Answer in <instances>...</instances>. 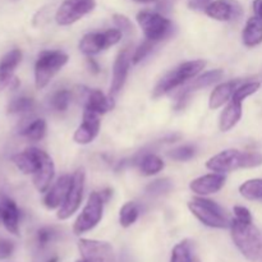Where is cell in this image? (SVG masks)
I'll return each mask as SVG.
<instances>
[{"label": "cell", "instance_id": "obj_1", "mask_svg": "<svg viewBox=\"0 0 262 262\" xmlns=\"http://www.w3.org/2000/svg\"><path fill=\"white\" fill-rule=\"evenodd\" d=\"M230 232L234 245L247 260L262 262V234L252 222L232 219Z\"/></svg>", "mask_w": 262, "mask_h": 262}, {"label": "cell", "instance_id": "obj_2", "mask_svg": "<svg viewBox=\"0 0 262 262\" xmlns=\"http://www.w3.org/2000/svg\"><path fill=\"white\" fill-rule=\"evenodd\" d=\"M262 165V154L253 151H239L230 148L212 156L206 163V168L216 173H229L245 168Z\"/></svg>", "mask_w": 262, "mask_h": 262}, {"label": "cell", "instance_id": "obj_3", "mask_svg": "<svg viewBox=\"0 0 262 262\" xmlns=\"http://www.w3.org/2000/svg\"><path fill=\"white\" fill-rule=\"evenodd\" d=\"M205 67H206V61L204 60H191L181 64L176 69L166 73L159 81V83L154 89L152 97L154 99H158V97L170 92L171 90L182 86V84H184L191 78H194Z\"/></svg>", "mask_w": 262, "mask_h": 262}, {"label": "cell", "instance_id": "obj_4", "mask_svg": "<svg viewBox=\"0 0 262 262\" xmlns=\"http://www.w3.org/2000/svg\"><path fill=\"white\" fill-rule=\"evenodd\" d=\"M188 209L206 227L216 229L230 228L232 219H229L224 210L211 200L196 197L188 202Z\"/></svg>", "mask_w": 262, "mask_h": 262}, {"label": "cell", "instance_id": "obj_5", "mask_svg": "<svg viewBox=\"0 0 262 262\" xmlns=\"http://www.w3.org/2000/svg\"><path fill=\"white\" fill-rule=\"evenodd\" d=\"M68 63V55L60 50L41 51L35 64V84L37 90L45 89L53 77Z\"/></svg>", "mask_w": 262, "mask_h": 262}, {"label": "cell", "instance_id": "obj_6", "mask_svg": "<svg viewBox=\"0 0 262 262\" xmlns=\"http://www.w3.org/2000/svg\"><path fill=\"white\" fill-rule=\"evenodd\" d=\"M104 200L100 192H92L87 200L86 206L76 219L73 225V233L76 235H82L94 229L102 219L104 212Z\"/></svg>", "mask_w": 262, "mask_h": 262}, {"label": "cell", "instance_id": "obj_7", "mask_svg": "<svg viewBox=\"0 0 262 262\" xmlns=\"http://www.w3.org/2000/svg\"><path fill=\"white\" fill-rule=\"evenodd\" d=\"M137 22L147 40L158 42L168 37L173 31V22L155 12L143 10L137 14Z\"/></svg>", "mask_w": 262, "mask_h": 262}, {"label": "cell", "instance_id": "obj_8", "mask_svg": "<svg viewBox=\"0 0 262 262\" xmlns=\"http://www.w3.org/2000/svg\"><path fill=\"white\" fill-rule=\"evenodd\" d=\"M84 181H86V173H84L83 168L74 171V174L72 176V184L68 194H67L63 205L59 207L58 214H56L58 219H69L79 209L82 199H83Z\"/></svg>", "mask_w": 262, "mask_h": 262}, {"label": "cell", "instance_id": "obj_9", "mask_svg": "<svg viewBox=\"0 0 262 262\" xmlns=\"http://www.w3.org/2000/svg\"><path fill=\"white\" fill-rule=\"evenodd\" d=\"M122 35L123 32L119 28H110L104 32L87 33L79 42V50L86 55H95V54H99L100 51L119 42Z\"/></svg>", "mask_w": 262, "mask_h": 262}, {"label": "cell", "instance_id": "obj_10", "mask_svg": "<svg viewBox=\"0 0 262 262\" xmlns=\"http://www.w3.org/2000/svg\"><path fill=\"white\" fill-rule=\"evenodd\" d=\"M96 7L95 0H64L55 13V20L60 26L76 23Z\"/></svg>", "mask_w": 262, "mask_h": 262}, {"label": "cell", "instance_id": "obj_11", "mask_svg": "<svg viewBox=\"0 0 262 262\" xmlns=\"http://www.w3.org/2000/svg\"><path fill=\"white\" fill-rule=\"evenodd\" d=\"M73 97L83 105L84 110H90L99 115L105 114L114 107L113 97L105 96L100 90H90L84 86H77L74 89Z\"/></svg>", "mask_w": 262, "mask_h": 262}, {"label": "cell", "instance_id": "obj_12", "mask_svg": "<svg viewBox=\"0 0 262 262\" xmlns=\"http://www.w3.org/2000/svg\"><path fill=\"white\" fill-rule=\"evenodd\" d=\"M78 248L83 262H115L114 250L107 242L79 239Z\"/></svg>", "mask_w": 262, "mask_h": 262}, {"label": "cell", "instance_id": "obj_13", "mask_svg": "<svg viewBox=\"0 0 262 262\" xmlns=\"http://www.w3.org/2000/svg\"><path fill=\"white\" fill-rule=\"evenodd\" d=\"M133 55L130 48H124L118 53L117 59H115L114 67H113V78L112 86H110V97L117 96L123 89L127 79L128 71L132 61Z\"/></svg>", "mask_w": 262, "mask_h": 262}, {"label": "cell", "instance_id": "obj_14", "mask_svg": "<svg viewBox=\"0 0 262 262\" xmlns=\"http://www.w3.org/2000/svg\"><path fill=\"white\" fill-rule=\"evenodd\" d=\"M210 18L222 22L237 20L242 17L243 8L237 0H214L205 9Z\"/></svg>", "mask_w": 262, "mask_h": 262}, {"label": "cell", "instance_id": "obj_15", "mask_svg": "<svg viewBox=\"0 0 262 262\" xmlns=\"http://www.w3.org/2000/svg\"><path fill=\"white\" fill-rule=\"evenodd\" d=\"M20 210L14 200L8 194L0 193V225L5 228L10 234L19 235Z\"/></svg>", "mask_w": 262, "mask_h": 262}, {"label": "cell", "instance_id": "obj_16", "mask_svg": "<svg viewBox=\"0 0 262 262\" xmlns=\"http://www.w3.org/2000/svg\"><path fill=\"white\" fill-rule=\"evenodd\" d=\"M22 60V51L19 49H12L0 59V89H15L19 84L14 74L15 68Z\"/></svg>", "mask_w": 262, "mask_h": 262}, {"label": "cell", "instance_id": "obj_17", "mask_svg": "<svg viewBox=\"0 0 262 262\" xmlns=\"http://www.w3.org/2000/svg\"><path fill=\"white\" fill-rule=\"evenodd\" d=\"M100 115L90 110L83 112V122L74 132L73 140L79 145H89L97 137L100 130Z\"/></svg>", "mask_w": 262, "mask_h": 262}, {"label": "cell", "instance_id": "obj_18", "mask_svg": "<svg viewBox=\"0 0 262 262\" xmlns=\"http://www.w3.org/2000/svg\"><path fill=\"white\" fill-rule=\"evenodd\" d=\"M43 152H45V151L40 150V148L28 147L26 148L23 152L15 154V155L13 156V163L15 164V166H17L23 174L33 176V174L40 169L41 164H42Z\"/></svg>", "mask_w": 262, "mask_h": 262}, {"label": "cell", "instance_id": "obj_19", "mask_svg": "<svg viewBox=\"0 0 262 262\" xmlns=\"http://www.w3.org/2000/svg\"><path fill=\"white\" fill-rule=\"evenodd\" d=\"M225 177L223 173H212L193 179L189 183V188L199 196H207L219 192L224 187Z\"/></svg>", "mask_w": 262, "mask_h": 262}, {"label": "cell", "instance_id": "obj_20", "mask_svg": "<svg viewBox=\"0 0 262 262\" xmlns=\"http://www.w3.org/2000/svg\"><path fill=\"white\" fill-rule=\"evenodd\" d=\"M72 184V177L71 176H63L55 182L48 192H45V197H43V205L46 209L54 210L58 209L63 205L64 200H66L67 194H68L69 188Z\"/></svg>", "mask_w": 262, "mask_h": 262}, {"label": "cell", "instance_id": "obj_21", "mask_svg": "<svg viewBox=\"0 0 262 262\" xmlns=\"http://www.w3.org/2000/svg\"><path fill=\"white\" fill-rule=\"evenodd\" d=\"M224 76V72L222 69H214V71H209L206 73H204L202 76H200L199 78L194 79L189 86H187L183 91L181 92L178 99V105H177V109H181L184 106V101L189 97V95L193 91H197L200 89H204V87L211 86L212 83L217 82L219 79L223 78Z\"/></svg>", "mask_w": 262, "mask_h": 262}, {"label": "cell", "instance_id": "obj_22", "mask_svg": "<svg viewBox=\"0 0 262 262\" xmlns=\"http://www.w3.org/2000/svg\"><path fill=\"white\" fill-rule=\"evenodd\" d=\"M54 176H55V166L54 161L46 152H43L42 164L40 169L33 174V186L36 187L40 193H45L50 188V184L53 183Z\"/></svg>", "mask_w": 262, "mask_h": 262}, {"label": "cell", "instance_id": "obj_23", "mask_svg": "<svg viewBox=\"0 0 262 262\" xmlns=\"http://www.w3.org/2000/svg\"><path fill=\"white\" fill-rule=\"evenodd\" d=\"M242 118V101L230 99L227 106L220 114L219 119V128L222 132H228L232 128H234L238 124V122Z\"/></svg>", "mask_w": 262, "mask_h": 262}, {"label": "cell", "instance_id": "obj_24", "mask_svg": "<svg viewBox=\"0 0 262 262\" xmlns=\"http://www.w3.org/2000/svg\"><path fill=\"white\" fill-rule=\"evenodd\" d=\"M238 87V81H229L224 82V83L217 84L214 89V91L210 95L209 106L210 109L216 110L222 107L225 102L229 101L232 99L233 94H234L235 89Z\"/></svg>", "mask_w": 262, "mask_h": 262}, {"label": "cell", "instance_id": "obj_25", "mask_svg": "<svg viewBox=\"0 0 262 262\" xmlns=\"http://www.w3.org/2000/svg\"><path fill=\"white\" fill-rule=\"evenodd\" d=\"M242 40L247 48H255L262 42V20L260 18H250L242 32Z\"/></svg>", "mask_w": 262, "mask_h": 262}, {"label": "cell", "instance_id": "obj_26", "mask_svg": "<svg viewBox=\"0 0 262 262\" xmlns=\"http://www.w3.org/2000/svg\"><path fill=\"white\" fill-rule=\"evenodd\" d=\"M135 164H138L141 173L147 177L155 176L164 168V161L154 154H143Z\"/></svg>", "mask_w": 262, "mask_h": 262}, {"label": "cell", "instance_id": "obj_27", "mask_svg": "<svg viewBox=\"0 0 262 262\" xmlns=\"http://www.w3.org/2000/svg\"><path fill=\"white\" fill-rule=\"evenodd\" d=\"M46 122L43 119H35L20 129V135L30 141H40L45 137Z\"/></svg>", "mask_w": 262, "mask_h": 262}, {"label": "cell", "instance_id": "obj_28", "mask_svg": "<svg viewBox=\"0 0 262 262\" xmlns=\"http://www.w3.org/2000/svg\"><path fill=\"white\" fill-rule=\"evenodd\" d=\"M239 193L251 201H262V178L250 179L241 184Z\"/></svg>", "mask_w": 262, "mask_h": 262}, {"label": "cell", "instance_id": "obj_29", "mask_svg": "<svg viewBox=\"0 0 262 262\" xmlns=\"http://www.w3.org/2000/svg\"><path fill=\"white\" fill-rule=\"evenodd\" d=\"M140 216V206L136 202H127L119 212V223L123 228H128L137 222Z\"/></svg>", "mask_w": 262, "mask_h": 262}, {"label": "cell", "instance_id": "obj_30", "mask_svg": "<svg viewBox=\"0 0 262 262\" xmlns=\"http://www.w3.org/2000/svg\"><path fill=\"white\" fill-rule=\"evenodd\" d=\"M72 99H73V92L69 90H59L50 97V107L56 113L66 112Z\"/></svg>", "mask_w": 262, "mask_h": 262}, {"label": "cell", "instance_id": "obj_31", "mask_svg": "<svg viewBox=\"0 0 262 262\" xmlns=\"http://www.w3.org/2000/svg\"><path fill=\"white\" fill-rule=\"evenodd\" d=\"M35 109V100L28 96H18L8 105L9 114H26Z\"/></svg>", "mask_w": 262, "mask_h": 262}, {"label": "cell", "instance_id": "obj_32", "mask_svg": "<svg viewBox=\"0 0 262 262\" xmlns=\"http://www.w3.org/2000/svg\"><path fill=\"white\" fill-rule=\"evenodd\" d=\"M192 255V245L189 241H182L174 246L171 251L170 262H193Z\"/></svg>", "mask_w": 262, "mask_h": 262}, {"label": "cell", "instance_id": "obj_33", "mask_svg": "<svg viewBox=\"0 0 262 262\" xmlns=\"http://www.w3.org/2000/svg\"><path fill=\"white\" fill-rule=\"evenodd\" d=\"M59 232L58 229H55L54 227H43L40 228L36 233V243L40 248H45L50 245L51 242H54L55 239H58Z\"/></svg>", "mask_w": 262, "mask_h": 262}, {"label": "cell", "instance_id": "obj_34", "mask_svg": "<svg viewBox=\"0 0 262 262\" xmlns=\"http://www.w3.org/2000/svg\"><path fill=\"white\" fill-rule=\"evenodd\" d=\"M260 87H261L260 82H246V83L241 84V86H238L237 89H235L232 99L243 102L248 96L256 94V92L260 90Z\"/></svg>", "mask_w": 262, "mask_h": 262}, {"label": "cell", "instance_id": "obj_35", "mask_svg": "<svg viewBox=\"0 0 262 262\" xmlns=\"http://www.w3.org/2000/svg\"><path fill=\"white\" fill-rule=\"evenodd\" d=\"M171 182L169 179H158V181L152 182L146 187V192L150 196H161V194L168 193L171 189Z\"/></svg>", "mask_w": 262, "mask_h": 262}, {"label": "cell", "instance_id": "obj_36", "mask_svg": "<svg viewBox=\"0 0 262 262\" xmlns=\"http://www.w3.org/2000/svg\"><path fill=\"white\" fill-rule=\"evenodd\" d=\"M194 154H196V150H194L193 146L186 145L171 150L170 152H169V158H171L173 160L177 161H187L191 160L194 156Z\"/></svg>", "mask_w": 262, "mask_h": 262}, {"label": "cell", "instance_id": "obj_37", "mask_svg": "<svg viewBox=\"0 0 262 262\" xmlns=\"http://www.w3.org/2000/svg\"><path fill=\"white\" fill-rule=\"evenodd\" d=\"M154 45H155V42H154V41H151V40H146L145 42L141 43V45L138 46L137 49H136L135 54H133V59H132L133 63L137 64V63H140L142 59H145L146 56H147L148 54L152 51Z\"/></svg>", "mask_w": 262, "mask_h": 262}, {"label": "cell", "instance_id": "obj_38", "mask_svg": "<svg viewBox=\"0 0 262 262\" xmlns=\"http://www.w3.org/2000/svg\"><path fill=\"white\" fill-rule=\"evenodd\" d=\"M14 243L7 238H0V260H7L14 253Z\"/></svg>", "mask_w": 262, "mask_h": 262}, {"label": "cell", "instance_id": "obj_39", "mask_svg": "<svg viewBox=\"0 0 262 262\" xmlns=\"http://www.w3.org/2000/svg\"><path fill=\"white\" fill-rule=\"evenodd\" d=\"M114 22L117 25V27L122 31L123 33H132L133 32V25L129 20V18H127L123 14H114Z\"/></svg>", "mask_w": 262, "mask_h": 262}, {"label": "cell", "instance_id": "obj_40", "mask_svg": "<svg viewBox=\"0 0 262 262\" xmlns=\"http://www.w3.org/2000/svg\"><path fill=\"white\" fill-rule=\"evenodd\" d=\"M234 211V217L237 220H241V222H246V223H250L252 222V215H251L250 210L246 209L243 206H235L233 209Z\"/></svg>", "mask_w": 262, "mask_h": 262}, {"label": "cell", "instance_id": "obj_41", "mask_svg": "<svg viewBox=\"0 0 262 262\" xmlns=\"http://www.w3.org/2000/svg\"><path fill=\"white\" fill-rule=\"evenodd\" d=\"M212 0H188V8L192 10H205Z\"/></svg>", "mask_w": 262, "mask_h": 262}, {"label": "cell", "instance_id": "obj_42", "mask_svg": "<svg viewBox=\"0 0 262 262\" xmlns=\"http://www.w3.org/2000/svg\"><path fill=\"white\" fill-rule=\"evenodd\" d=\"M87 67H89V69L91 73H94V74L100 73L99 63H97L94 58H91V56H89V58H87Z\"/></svg>", "mask_w": 262, "mask_h": 262}, {"label": "cell", "instance_id": "obj_43", "mask_svg": "<svg viewBox=\"0 0 262 262\" xmlns=\"http://www.w3.org/2000/svg\"><path fill=\"white\" fill-rule=\"evenodd\" d=\"M253 12L257 18L262 20V0H253Z\"/></svg>", "mask_w": 262, "mask_h": 262}, {"label": "cell", "instance_id": "obj_44", "mask_svg": "<svg viewBox=\"0 0 262 262\" xmlns=\"http://www.w3.org/2000/svg\"><path fill=\"white\" fill-rule=\"evenodd\" d=\"M100 194H101V197H102V200H104V202H107L110 200V197H112L113 191H112V189H105V191L100 192Z\"/></svg>", "mask_w": 262, "mask_h": 262}, {"label": "cell", "instance_id": "obj_45", "mask_svg": "<svg viewBox=\"0 0 262 262\" xmlns=\"http://www.w3.org/2000/svg\"><path fill=\"white\" fill-rule=\"evenodd\" d=\"M59 260H58V257H56V256H54V257H51L50 260H48V262H58Z\"/></svg>", "mask_w": 262, "mask_h": 262}, {"label": "cell", "instance_id": "obj_46", "mask_svg": "<svg viewBox=\"0 0 262 262\" xmlns=\"http://www.w3.org/2000/svg\"><path fill=\"white\" fill-rule=\"evenodd\" d=\"M136 2H140V3H151V2H155V0H136Z\"/></svg>", "mask_w": 262, "mask_h": 262}, {"label": "cell", "instance_id": "obj_47", "mask_svg": "<svg viewBox=\"0 0 262 262\" xmlns=\"http://www.w3.org/2000/svg\"><path fill=\"white\" fill-rule=\"evenodd\" d=\"M193 262H200V260H199V258H197V257H194V258H193Z\"/></svg>", "mask_w": 262, "mask_h": 262}, {"label": "cell", "instance_id": "obj_48", "mask_svg": "<svg viewBox=\"0 0 262 262\" xmlns=\"http://www.w3.org/2000/svg\"><path fill=\"white\" fill-rule=\"evenodd\" d=\"M77 262H83V261H82V260H79V261H77Z\"/></svg>", "mask_w": 262, "mask_h": 262}, {"label": "cell", "instance_id": "obj_49", "mask_svg": "<svg viewBox=\"0 0 262 262\" xmlns=\"http://www.w3.org/2000/svg\"><path fill=\"white\" fill-rule=\"evenodd\" d=\"M12 2H17V0H12Z\"/></svg>", "mask_w": 262, "mask_h": 262}]
</instances>
